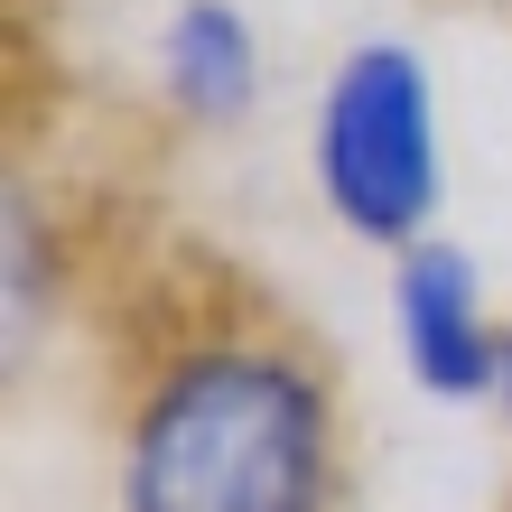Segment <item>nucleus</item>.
<instances>
[{
    "label": "nucleus",
    "mask_w": 512,
    "mask_h": 512,
    "mask_svg": "<svg viewBox=\"0 0 512 512\" xmlns=\"http://www.w3.org/2000/svg\"><path fill=\"white\" fill-rule=\"evenodd\" d=\"M336 410L280 345H205L149 382L122 457V512H326Z\"/></svg>",
    "instance_id": "obj_1"
},
{
    "label": "nucleus",
    "mask_w": 512,
    "mask_h": 512,
    "mask_svg": "<svg viewBox=\"0 0 512 512\" xmlns=\"http://www.w3.org/2000/svg\"><path fill=\"white\" fill-rule=\"evenodd\" d=\"M317 187L364 243H419L438 215V94L419 47H354L317 103Z\"/></svg>",
    "instance_id": "obj_2"
},
{
    "label": "nucleus",
    "mask_w": 512,
    "mask_h": 512,
    "mask_svg": "<svg viewBox=\"0 0 512 512\" xmlns=\"http://www.w3.org/2000/svg\"><path fill=\"white\" fill-rule=\"evenodd\" d=\"M391 326H401L410 373L438 401H475L485 382H503V345L485 326V289L457 243H410L391 270Z\"/></svg>",
    "instance_id": "obj_3"
},
{
    "label": "nucleus",
    "mask_w": 512,
    "mask_h": 512,
    "mask_svg": "<svg viewBox=\"0 0 512 512\" xmlns=\"http://www.w3.org/2000/svg\"><path fill=\"white\" fill-rule=\"evenodd\" d=\"M159 66H168V94H177L187 122H243V103L261 84V47H252L233 0H177Z\"/></svg>",
    "instance_id": "obj_4"
},
{
    "label": "nucleus",
    "mask_w": 512,
    "mask_h": 512,
    "mask_svg": "<svg viewBox=\"0 0 512 512\" xmlns=\"http://www.w3.org/2000/svg\"><path fill=\"white\" fill-rule=\"evenodd\" d=\"M494 391H503V401H512V336H503V382H494Z\"/></svg>",
    "instance_id": "obj_5"
}]
</instances>
